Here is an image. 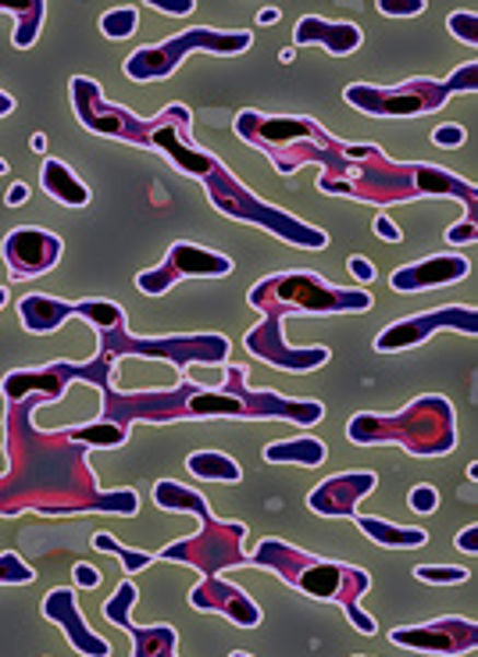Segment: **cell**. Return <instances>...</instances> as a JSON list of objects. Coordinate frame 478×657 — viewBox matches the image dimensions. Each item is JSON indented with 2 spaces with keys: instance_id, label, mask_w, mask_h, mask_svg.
Wrapping results in <instances>:
<instances>
[{
  "instance_id": "cell-1",
  "label": "cell",
  "mask_w": 478,
  "mask_h": 657,
  "mask_svg": "<svg viewBox=\"0 0 478 657\" xmlns=\"http://www.w3.org/2000/svg\"><path fill=\"white\" fill-rule=\"evenodd\" d=\"M236 132L254 147L268 150L271 164L282 175H293L300 164L318 161L322 164V194L336 180L353 172V180L339 189L343 197L368 200V204H404L418 194V164H393L372 143H339L325 132L314 118H265L257 112H243L236 118Z\"/></svg>"
},
{
  "instance_id": "cell-2",
  "label": "cell",
  "mask_w": 478,
  "mask_h": 657,
  "mask_svg": "<svg viewBox=\"0 0 478 657\" xmlns=\"http://www.w3.org/2000/svg\"><path fill=\"white\" fill-rule=\"evenodd\" d=\"M250 304L265 311V322L247 336V350H254L265 365H276L282 372H314L329 361L325 347L296 350L282 339L285 314H364L375 300L364 290H339V286L322 283L314 272H282L268 276L250 290Z\"/></svg>"
},
{
  "instance_id": "cell-3",
  "label": "cell",
  "mask_w": 478,
  "mask_h": 657,
  "mask_svg": "<svg viewBox=\"0 0 478 657\" xmlns=\"http://www.w3.org/2000/svg\"><path fill=\"white\" fill-rule=\"evenodd\" d=\"M72 104H75L79 122H83L86 129L101 132V136H115V140H126L136 147L165 150V158L175 164V169L200 180L203 189H211L229 172L222 161L208 154V150L194 147V140H189L194 115H189L183 104H172L161 115L143 122V118L129 115L126 107L107 104L101 87L93 79H72Z\"/></svg>"
},
{
  "instance_id": "cell-4",
  "label": "cell",
  "mask_w": 478,
  "mask_h": 657,
  "mask_svg": "<svg viewBox=\"0 0 478 657\" xmlns=\"http://www.w3.org/2000/svg\"><path fill=\"white\" fill-rule=\"evenodd\" d=\"M257 568H271L276 575H282L293 590L307 593L314 600H336V604L347 608V619L353 629H361L364 636H375V622L358 608V597H364L372 590V579L361 568L350 565H325L314 554L296 551V546L282 543V540H261V546L247 557Z\"/></svg>"
},
{
  "instance_id": "cell-5",
  "label": "cell",
  "mask_w": 478,
  "mask_h": 657,
  "mask_svg": "<svg viewBox=\"0 0 478 657\" xmlns=\"http://www.w3.org/2000/svg\"><path fill=\"white\" fill-rule=\"evenodd\" d=\"M350 443H400L415 458H440L457 447L454 404L443 396H418L400 415H353L347 426Z\"/></svg>"
},
{
  "instance_id": "cell-6",
  "label": "cell",
  "mask_w": 478,
  "mask_h": 657,
  "mask_svg": "<svg viewBox=\"0 0 478 657\" xmlns=\"http://www.w3.org/2000/svg\"><path fill=\"white\" fill-rule=\"evenodd\" d=\"M478 90V65H460L446 82L435 79H411L400 87H368V82H353L347 87V104H353L364 115L386 118V115H432L446 104L450 93H471Z\"/></svg>"
},
{
  "instance_id": "cell-7",
  "label": "cell",
  "mask_w": 478,
  "mask_h": 657,
  "mask_svg": "<svg viewBox=\"0 0 478 657\" xmlns=\"http://www.w3.org/2000/svg\"><path fill=\"white\" fill-rule=\"evenodd\" d=\"M254 36L250 33H225V30H186V33H175L168 39H161L154 47H140L136 54L126 58V76L136 82H154V79H168L175 68L183 65L186 54H243L250 50Z\"/></svg>"
},
{
  "instance_id": "cell-8",
  "label": "cell",
  "mask_w": 478,
  "mask_h": 657,
  "mask_svg": "<svg viewBox=\"0 0 478 657\" xmlns=\"http://www.w3.org/2000/svg\"><path fill=\"white\" fill-rule=\"evenodd\" d=\"M101 350L104 358H126V354H136V358L147 361H172L175 368L186 365H222L229 358V339L225 336H172V339H132L126 333V325L115 328H97Z\"/></svg>"
},
{
  "instance_id": "cell-9",
  "label": "cell",
  "mask_w": 478,
  "mask_h": 657,
  "mask_svg": "<svg viewBox=\"0 0 478 657\" xmlns=\"http://www.w3.org/2000/svg\"><path fill=\"white\" fill-rule=\"evenodd\" d=\"M243 537H247V526H243V522H218L214 515H208V518H203V532L165 546V551L154 554V557L183 561V565H194V568L208 572V575H218L222 568L243 565V551H240Z\"/></svg>"
},
{
  "instance_id": "cell-10",
  "label": "cell",
  "mask_w": 478,
  "mask_h": 657,
  "mask_svg": "<svg viewBox=\"0 0 478 657\" xmlns=\"http://www.w3.org/2000/svg\"><path fill=\"white\" fill-rule=\"evenodd\" d=\"M229 272H232V257L203 251V246H194V243H175L158 268L136 276V286H140L143 293L158 297V293H168L179 279H222Z\"/></svg>"
},
{
  "instance_id": "cell-11",
  "label": "cell",
  "mask_w": 478,
  "mask_h": 657,
  "mask_svg": "<svg viewBox=\"0 0 478 657\" xmlns=\"http://www.w3.org/2000/svg\"><path fill=\"white\" fill-rule=\"evenodd\" d=\"M19 314H22V325L30 333H54L65 319H79L93 322L97 328H115V325H126V314H121L118 304L112 300H58V297H44V293H33V297H22L19 300Z\"/></svg>"
},
{
  "instance_id": "cell-12",
  "label": "cell",
  "mask_w": 478,
  "mask_h": 657,
  "mask_svg": "<svg viewBox=\"0 0 478 657\" xmlns=\"http://www.w3.org/2000/svg\"><path fill=\"white\" fill-rule=\"evenodd\" d=\"M443 328L475 336L478 333V311L454 304V308H440V311H429V314H411V319H400V322L382 328V333L375 336V350L378 354H396V350L418 347V344H425L429 336L443 333Z\"/></svg>"
},
{
  "instance_id": "cell-13",
  "label": "cell",
  "mask_w": 478,
  "mask_h": 657,
  "mask_svg": "<svg viewBox=\"0 0 478 657\" xmlns=\"http://www.w3.org/2000/svg\"><path fill=\"white\" fill-rule=\"evenodd\" d=\"M136 600H140L136 583H121L118 593L101 608V614L112 625L126 629V633L132 636V657H175V643H179V633H175L172 625H154V629L132 625L129 608L136 604Z\"/></svg>"
},
{
  "instance_id": "cell-14",
  "label": "cell",
  "mask_w": 478,
  "mask_h": 657,
  "mask_svg": "<svg viewBox=\"0 0 478 657\" xmlns=\"http://www.w3.org/2000/svg\"><path fill=\"white\" fill-rule=\"evenodd\" d=\"M61 257V240L54 237L47 229H11L4 237V262H8V272L11 279H36L50 272L58 265Z\"/></svg>"
},
{
  "instance_id": "cell-15",
  "label": "cell",
  "mask_w": 478,
  "mask_h": 657,
  "mask_svg": "<svg viewBox=\"0 0 478 657\" xmlns=\"http://www.w3.org/2000/svg\"><path fill=\"white\" fill-rule=\"evenodd\" d=\"M389 643L396 647H407V650H425V654H468L475 650L478 643V625L475 622H464V619H443V622H432V625H415V629H393Z\"/></svg>"
},
{
  "instance_id": "cell-16",
  "label": "cell",
  "mask_w": 478,
  "mask_h": 657,
  "mask_svg": "<svg viewBox=\"0 0 478 657\" xmlns=\"http://www.w3.org/2000/svg\"><path fill=\"white\" fill-rule=\"evenodd\" d=\"M375 489V472H347V475H333L325 479L311 489L307 497V508L314 515H325V518H353L358 515V500L368 497Z\"/></svg>"
},
{
  "instance_id": "cell-17",
  "label": "cell",
  "mask_w": 478,
  "mask_h": 657,
  "mask_svg": "<svg viewBox=\"0 0 478 657\" xmlns=\"http://www.w3.org/2000/svg\"><path fill=\"white\" fill-rule=\"evenodd\" d=\"M44 619L47 622H58L65 629L68 643H72V650H79L83 657H112V643L101 639L97 633H90L86 622H83V611L75 604V590H54L47 600H44Z\"/></svg>"
},
{
  "instance_id": "cell-18",
  "label": "cell",
  "mask_w": 478,
  "mask_h": 657,
  "mask_svg": "<svg viewBox=\"0 0 478 657\" xmlns=\"http://www.w3.org/2000/svg\"><path fill=\"white\" fill-rule=\"evenodd\" d=\"M471 272V262L460 254H435L425 262L404 265L389 276V286L396 293H418V290H432V286H446V283H460Z\"/></svg>"
},
{
  "instance_id": "cell-19",
  "label": "cell",
  "mask_w": 478,
  "mask_h": 657,
  "mask_svg": "<svg viewBox=\"0 0 478 657\" xmlns=\"http://www.w3.org/2000/svg\"><path fill=\"white\" fill-rule=\"evenodd\" d=\"M189 604L203 608V611H222L229 622H236L243 629L261 625V611H257L254 600L243 590H236L232 583H222L218 575H208V583L189 593Z\"/></svg>"
},
{
  "instance_id": "cell-20",
  "label": "cell",
  "mask_w": 478,
  "mask_h": 657,
  "mask_svg": "<svg viewBox=\"0 0 478 657\" xmlns=\"http://www.w3.org/2000/svg\"><path fill=\"white\" fill-rule=\"evenodd\" d=\"M293 44L322 47V50H329L333 58H347V54H353L364 44V33H361V25H353V22H325L318 15H304L293 30Z\"/></svg>"
},
{
  "instance_id": "cell-21",
  "label": "cell",
  "mask_w": 478,
  "mask_h": 657,
  "mask_svg": "<svg viewBox=\"0 0 478 657\" xmlns=\"http://www.w3.org/2000/svg\"><path fill=\"white\" fill-rule=\"evenodd\" d=\"M39 183H44V194L54 197L58 204H68V208H86L90 204V189L79 175L68 169L65 161L47 158L44 169H39Z\"/></svg>"
},
{
  "instance_id": "cell-22",
  "label": "cell",
  "mask_w": 478,
  "mask_h": 657,
  "mask_svg": "<svg viewBox=\"0 0 478 657\" xmlns=\"http://www.w3.org/2000/svg\"><path fill=\"white\" fill-rule=\"evenodd\" d=\"M353 522H358V529L364 532L368 540H375L378 546H393V551H400V546H425L429 543L425 529L389 526V522H382V518H372V515H353Z\"/></svg>"
},
{
  "instance_id": "cell-23",
  "label": "cell",
  "mask_w": 478,
  "mask_h": 657,
  "mask_svg": "<svg viewBox=\"0 0 478 657\" xmlns=\"http://www.w3.org/2000/svg\"><path fill=\"white\" fill-rule=\"evenodd\" d=\"M0 11H11V15H15L11 44L19 50L33 47L39 36V25H44V15H47V0H0Z\"/></svg>"
},
{
  "instance_id": "cell-24",
  "label": "cell",
  "mask_w": 478,
  "mask_h": 657,
  "mask_svg": "<svg viewBox=\"0 0 478 657\" xmlns=\"http://www.w3.org/2000/svg\"><path fill=\"white\" fill-rule=\"evenodd\" d=\"M265 461L276 464H304V469H318L325 461V443L314 436H300V440H279L265 447Z\"/></svg>"
},
{
  "instance_id": "cell-25",
  "label": "cell",
  "mask_w": 478,
  "mask_h": 657,
  "mask_svg": "<svg viewBox=\"0 0 478 657\" xmlns=\"http://www.w3.org/2000/svg\"><path fill=\"white\" fill-rule=\"evenodd\" d=\"M189 475L208 479V483H240L243 469L229 454H218V450H200V454H189L186 461Z\"/></svg>"
},
{
  "instance_id": "cell-26",
  "label": "cell",
  "mask_w": 478,
  "mask_h": 657,
  "mask_svg": "<svg viewBox=\"0 0 478 657\" xmlns=\"http://www.w3.org/2000/svg\"><path fill=\"white\" fill-rule=\"evenodd\" d=\"M154 504L161 511H194L200 522L211 515L208 500H203L197 489H186L179 483H158L154 486Z\"/></svg>"
},
{
  "instance_id": "cell-27",
  "label": "cell",
  "mask_w": 478,
  "mask_h": 657,
  "mask_svg": "<svg viewBox=\"0 0 478 657\" xmlns=\"http://www.w3.org/2000/svg\"><path fill=\"white\" fill-rule=\"evenodd\" d=\"M68 440L86 443V447H121L126 443V429L107 426V422H97V426H83V429H65Z\"/></svg>"
},
{
  "instance_id": "cell-28",
  "label": "cell",
  "mask_w": 478,
  "mask_h": 657,
  "mask_svg": "<svg viewBox=\"0 0 478 657\" xmlns=\"http://www.w3.org/2000/svg\"><path fill=\"white\" fill-rule=\"evenodd\" d=\"M93 546H97V551H107V554H118L121 557V568L126 572H143V568H150L154 565V554H143V551H129V546H121L115 537H107V532H97V537H93Z\"/></svg>"
},
{
  "instance_id": "cell-29",
  "label": "cell",
  "mask_w": 478,
  "mask_h": 657,
  "mask_svg": "<svg viewBox=\"0 0 478 657\" xmlns=\"http://www.w3.org/2000/svg\"><path fill=\"white\" fill-rule=\"evenodd\" d=\"M140 30V11L136 8H112L107 15H101V33L107 39H129Z\"/></svg>"
},
{
  "instance_id": "cell-30",
  "label": "cell",
  "mask_w": 478,
  "mask_h": 657,
  "mask_svg": "<svg viewBox=\"0 0 478 657\" xmlns=\"http://www.w3.org/2000/svg\"><path fill=\"white\" fill-rule=\"evenodd\" d=\"M468 568L460 565H418L415 568V579L421 583H432V586H446V583H464L468 579Z\"/></svg>"
},
{
  "instance_id": "cell-31",
  "label": "cell",
  "mask_w": 478,
  "mask_h": 657,
  "mask_svg": "<svg viewBox=\"0 0 478 657\" xmlns=\"http://www.w3.org/2000/svg\"><path fill=\"white\" fill-rule=\"evenodd\" d=\"M446 30L454 33L460 44H468V47L478 44V15L475 11H454V15L446 19Z\"/></svg>"
},
{
  "instance_id": "cell-32",
  "label": "cell",
  "mask_w": 478,
  "mask_h": 657,
  "mask_svg": "<svg viewBox=\"0 0 478 657\" xmlns=\"http://www.w3.org/2000/svg\"><path fill=\"white\" fill-rule=\"evenodd\" d=\"M375 8L386 19H418L425 11V0H375Z\"/></svg>"
},
{
  "instance_id": "cell-33",
  "label": "cell",
  "mask_w": 478,
  "mask_h": 657,
  "mask_svg": "<svg viewBox=\"0 0 478 657\" xmlns=\"http://www.w3.org/2000/svg\"><path fill=\"white\" fill-rule=\"evenodd\" d=\"M407 504H411V511H418V515H432L435 508H440V493H435V486L421 483L407 493Z\"/></svg>"
},
{
  "instance_id": "cell-34",
  "label": "cell",
  "mask_w": 478,
  "mask_h": 657,
  "mask_svg": "<svg viewBox=\"0 0 478 657\" xmlns=\"http://www.w3.org/2000/svg\"><path fill=\"white\" fill-rule=\"evenodd\" d=\"M464 140H468V129L457 126V122H443V126L432 129V143H435V147L454 150V147H464Z\"/></svg>"
},
{
  "instance_id": "cell-35",
  "label": "cell",
  "mask_w": 478,
  "mask_h": 657,
  "mask_svg": "<svg viewBox=\"0 0 478 657\" xmlns=\"http://www.w3.org/2000/svg\"><path fill=\"white\" fill-rule=\"evenodd\" d=\"M147 4L168 19H183V15H194L197 0H147Z\"/></svg>"
},
{
  "instance_id": "cell-36",
  "label": "cell",
  "mask_w": 478,
  "mask_h": 657,
  "mask_svg": "<svg viewBox=\"0 0 478 657\" xmlns=\"http://www.w3.org/2000/svg\"><path fill=\"white\" fill-rule=\"evenodd\" d=\"M475 237H478V222H471V218H464V222L446 229V243H457V246L475 243Z\"/></svg>"
},
{
  "instance_id": "cell-37",
  "label": "cell",
  "mask_w": 478,
  "mask_h": 657,
  "mask_svg": "<svg viewBox=\"0 0 478 657\" xmlns=\"http://www.w3.org/2000/svg\"><path fill=\"white\" fill-rule=\"evenodd\" d=\"M72 579H75L79 590H97V586H101V572L93 568V565H86V561H79L75 572H72Z\"/></svg>"
},
{
  "instance_id": "cell-38",
  "label": "cell",
  "mask_w": 478,
  "mask_h": 657,
  "mask_svg": "<svg viewBox=\"0 0 478 657\" xmlns=\"http://www.w3.org/2000/svg\"><path fill=\"white\" fill-rule=\"evenodd\" d=\"M347 272H350L353 279H361V283H372L375 279V265L368 262V257H358V254H353L350 262H347Z\"/></svg>"
},
{
  "instance_id": "cell-39",
  "label": "cell",
  "mask_w": 478,
  "mask_h": 657,
  "mask_svg": "<svg viewBox=\"0 0 478 657\" xmlns=\"http://www.w3.org/2000/svg\"><path fill=\"white\" fill-rule=\"evenodd\" d=\"M375 237L389 240V243H400V240H404V232H400V226L393 222V218L378 215V218H375Z\"/></svg>"
},
{
  "instance_id": "cell-40",
  "label": "cell",
  "mask_w": 478,
  "mask_h": 657,
  "mask_svg": "<svg viewBox=\"0 0 478 657\" xmlns=\"http://www.w3.org/2000/svg\"><path fill=\"white\" fill-rule=\"evenodd\" d=\"M457 551H460V554H475V551H478V529H475V526H468V529L457 532Z\"/></svg>"
},
{
  "instance_id": "cell-41",
  "label": "cell",
  "mask_w": 478,
  "mask_h": 657,
  "mask_svg": "<svg viewBox=\"0 0 478 657\" xmlns=\"http://www.w3.org/2000/svg\"><path fill=\"white\" fill-rule=\"evenodd\" d=\"M25 200H30V186H25V183H15V186L8 189V204H11V208H19V204H25Z\"/></svg>"
},
{
  "instance_id": "cell-42",
  "label": "cell",
  "mask_w": 478,
  "mask_h": 657,
  "mask_svg": "<svg viewBox=\"0 0 478 657\" xmlns=\"http://www.w3.org/2000/svg\"><path fill=\"white\" fill-rule=\"evenodd\" d=\"M11 112H15V101H11L4 90H0V118H8Z\"/></svg>"
},
{
  "instance_id": "cell-43",
  "label": "cell",
  "mask_w": 478,
  "mask_h": 657,
  "mask_svg": "<svg viewBox=\"0 0 478 657\" xmlns=\"http://www.w3.org/2000/svg\"><path fill=\"white\" fill-rule=\"evenodd\" d=\"M257 22H261V25H271V22H279V8H265L261 15H257Z\"/></svg>"
},
{
  "instance_id": "cell-44",
  "label": "cell",
  "mask_w": 478,
  "mask_h": 657,
  "mask_svg": "<svg viewBox=\"0 0 478 657\" xmlns=\"http://www.w3.org/2000/svg\"><path fill=\"white\" fill-rule=\"evenodd\" d=\"M47 147V136H33V150H44Z\"/></svg>"
},
{
  "instance_id": "cell-45",
  "label": "cell",
  "mask_w": 478,
  "mask_h": 657,
  "mask_svg": "<svg viewBox=\"0 0 478 657\" xmlns=\"http://www.w3.org/2000/svg\"><path fill=\"white\" fill-rule=\"evenodd\" d=\"M4 172H8V161H4V158H0V175H4Z\"/></svg>"
},
{
  "instance_id": "cell-46",
  "label": "cell",
  "mask_w": 478,
  "mask_h": 657,
  "mask_svg": "<svg viewBox=\"0 0 478 657\" xmlns=\"http://www.w3.org/2000/svg\"><path fill=\"white\" fill-rule=\"evenodd\" d=\"M4 300H8V293H4V290H0V308H4Z\"/></svg>"
},
{
  "instance_id": "cell-47",
  "label": "cell",
  "mask_w": 478,
  "mask_h": 657,
  "mask_svg": "<svg viewBox=\"0 0 478 657\" xmlns=\"http://www.w3.org/2000/svg\"><path fill=\"white\" fill-rule=\"evenodd\" d=\"M229 657H250V654H243V650H236V654H229Z\"/></svg>"
}]
</instances>
